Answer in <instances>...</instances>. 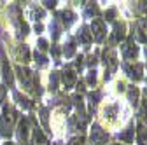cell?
Returning a JSON list of instances; mask_svg holds the SVG:
<instances>
[{
    "mask_svg": "<svg viewBox=\"0 0 147 145\" xmlns=\"http://www.w3.org/2000/svg\"><path fill=\"white\" fill-rule=\"evenodd\" d=\"M77 91H79V93H82V91H84V84H82V82H79V86H77Z\"/></svg>",
    "mask_w": 147,
    "mask_h": 145,
    "instance_id": "cell-36",
    "label": "cell"
},
{
    "mask_svg": "<svg viewBox=\"0 0 147 145\" xmlns=\"http://www.w3.org/2000/svg\"><path fill=\"white\" fill-rule=\"evenodd\" d=\"M121 52H123L124 60H135L137 54H138V47L133 44V40H128L121 46Z\"/></svg>",
    "mask_w": 147,
    "mask_h": 145,
    "instance_id": "cell-8",
    "label": "cell"
},
{
    "mask_svg": "<svg viewBox=\"0 0 147 145\" xmlns=\"http://www.w3.org/2000/svg\"><path fill=\"white\" fill-rule=\"evenodd\" d=\"M51 52H53V58H54V61H58V60H60V49H58L56 46H53V47H51Z\"/></svg>",
    "mask_w": 147,
    "mask_h": 145,
    "instance_id": "cell-31",
    "label": "cell"
},
{
    "mask_svg": "<svg viewBox=\"0 0 147 145\" xmlns=\"http://www.w3.org/2000/svg\"><path fill=\"white\" fill-rule=\"evenodd\" d=\"M33 58H35V63H37V66H46L47 65V58L44 56V54L40 52V51H35V54H33Z\"/></svg>",
    "mask_w": 147,
    "mask_h": 145,
    "instance_id": "cell-19",
    "label": "cell"
},
{
    "mask_svg": "<svg viewBox=\"0 0 147 145\" xmlns=\"http://www.w3.org/2000/svg\"><path fill=\"white\" fill-rule=\"evenodd\" d=\"M16 121H18V114L14 110V107L5 103L2 107V114H0V135L4 138H11L12 131H14V126H16Z\"/></svg>",
    "mask_w": 147,
    "mask_h": 145,
    "instance_id": "cell-1",
    "label": "cell"
},
{
    "mask_svg": "<svg viewBox=\"0 0 147 145\" xmlns=\"http://www.w3.org/2000/svg\"><path fill=\"white\" fill-rule=\"evenodd\" d=\"M133 131H135L133 126H130V128H128L123 135H119V138H121L123 142H126V143H131V140H133V138H131V136H133Z\"/></svg>",
    "mask_w": 147,
    "mask_h": 145,
    "instance_id": "cell-21",
    "label": "cell"
},
{
    "mask_svg": "<svg viewBox=\"0 0 147 145\" xmlns=\"http://www.w3.org/2000/svg\"><path fill=\"white\" fill-rule=\"evenodd\" d=\"M105 33H107V30H105V25H103V21L102 19H93V23H91V37H93L96 42H102L103 40V37H105Z\"/></svg>",
    "mask_w": 147,
    "mask_h": 145,
    "instance_id": "cell-4",
    "label": "cell"
},
{
    "mask_svg": "<svg viewBox=\"0 0 147 145\" xmlns=\"http://www.w3.org/2000/svg\"><path fill=\"white\" fill-rule=\"evenodd\" d=\"M88 82H89L91 86H95V84H96V72H95V70H91V72H89V75H88Z\"/></svg>",
    "mask_w": 147,
    "mask_h": 145,
    "instance_id": "cell-30",
    "label": "cell"
},
{
    "mask_svg": "<svg viewBox=\"0 0 147 145\" xmlns=\"http://www.w3.org/2000/svg\"><path fill=\"white\" fill-rule=\"evenodd\" d=\"M114 16H116V11H114V9H109V11L105 12V19H107V21H112Z\"/></svg>",
    "mask_w": 147,
    "mask_h": 145,
    "instance_id": "cell-32",
    "label": "cell"
},
{
    "mask_svg": "<svg viewBox=\"0 0 147 145\" xmlns=\"http://www.w3.org/2000/svg\"><path fill=\"white\" fill-rule=\"evenodd\" d=\"M44 5L47 9H54V7H56V2H44Z\"/></svg>",
    "mask_w": 147,
    "mask_h": 145,
    "instance_id": "cell-35",
    "label": "cell"
},
{
    "mask_svg": "<svg viewBox=\"0 0 147 145\" xmlns=\"http://www.w3.org/2000/svg\"><path fill=\"white\" fill-rule=\"evenodd\" d=\"M49 30L53 32V39H54V40H58V37H60V26H58V21H56V19H53V21H51Z\"/></svg>",
    "mask_w": 147,
    "mask_h": 145,
    "instance_id": "cell-22",
    "label": "cell"
},
{
    "mask_svg": "<svg viewBox=\"0 0 147 145\" xmlns=\"http://www.w3.org/2000/svg\"><path fill=\"white\" fill-rule=\"evenodd\" d=\"M107 133L100 128L98 124H93V130H91V142H93V145H103L107 143Z\"/></svg>",
    "mask_w": 147,
    "mask_h": 145,
    "instance_id": "cell-7",
    "label": "cell"
},
{
    "mask_svg": "<svg viewBox=\"0 0 147 145\" xmlns=\"http://www.w3.org/2000/svg\"><path fill=\"white\" fill-rule=\"evenodd\" d=\"M103 117L107 119V121H114V117H116V114H117V105L116 103H112V105H107L105 107V110H103Z\"/></svg>",
    "mask_w": 147,
    "mask_h": 145,
    "instance_id": "cell-16",
    "label": "cell"
},
{
    "mask_svg": "<svg viewBox=\"0 0 147 145\" xmlns=\"http://www.w3.org/2000/svg\"><path fill=\"white\" fill-rule=\"evenodd\" d=\"M32 16H33V19H37V21H40L42 17H44V11L40 9V7H32Z\"/></svg>",
    "mask_w": 147,
    "mask_h": 145,
    "instance_id": "cell-25",
    "label": "cell"
},
{
    "mask_svg": "<svg viewBox=\"0 0 147 145\" xmlns=\"http://www.w3.org/2000/svg\"><path fill=\"white\" fill-rule=\"evenodd\" d=\"M56 145H58V143H56Z\"/></svg>",
    "mask_w": 147,
    "mask_h": 145,
    "instance_id": "cell-40",
    "label": "cell"
},
{
    "mask_svg": "<svg viewBox=\"0 0 147 145\" xmlns=\"http://www.w3.org/2000/svg\"><path fill=\"white\" fill-rule=\"evenodd\" d=\"M2 77H4V82L7 87H12L14 86V74H12V70H11V65L7 60L2 61Z\"/></svg>",
    "mask_w": 147,
    "mask_h": 145,
    "instance_id": "cell-10",
    "label": "cell"
},
{
    "mask_svg": "<svg viewBox=\"0 0 147 145\" xmlns=\"http://www.w3.org/2000/svg\"><path fill=\"white\" fill-rule=\"evenodd\" d=\"M5 93H7V87L0 84V103L4 101V98H5Z\"/></svg>",
    "mask_w": 147,
    "mask_h": 145,
    "instance_id": "cell-34",
    "label": "cell"
},
{
    "mask_svg": "<svg viewBox=\"0 0 147 145\" xmlns=\"http://www.w3.org/2000/svg\"><path fill=\"white\" fill-rule=\"evenodd\" d=\"M14 100L18 101V105H20L21 108H25V110H30V108L33 107V103H32L26 96H23L21 93H18V91H14Z\"/></svg>",
    "mask_w": 147,
    "mask_h": 145,
    "instance_id": "cell-13",
    "label": "cell"
},
{
    "mask_svg": "<svg viewBox=\"0 0 147 145\" xmlns=\"http://www.w3.org/2000/svg\"><path fill=\"white\" fill-rule=\"evenodd\" d=\"M145 93H147V89H145Z\"/></svg>",
    "mask_w": 147,
    "mask_h": 145,
    "instance_id": "cell-39",
    "label": "cell"
},
{
    "mask_svg": "<svg viewBox=\"0 0 147 145\" xmlns=\"http://www.w3.org/2000/svg\"><path fill=\"white\" fill-rule=\"evenodd\" d=\"M58 84H60V74L58 72H51V75H49V89L53 93L58 89Z\"/></svg>",
    "mask_w": 147,
    "mask_h": 145,
    "instance_id": "cell-17",
    "label": "cell"
},
{
    "mask_svg": "<svg viewBox=\"0 0 147 145\" xmlns=\"http://www.w3.org/2000/svg\"><path fill=\"white\" fill-rule=\"evenodd\" d=\"M68 145H84V138L82 136H77V138H74Z\"/></svg>",
    "mask_w": 147,
    "mask_h": 145,
    "instance_id": "cell-33",
    "label": "cell"
},
{
    "mask_svg": "<svg viewBox=\"0 0 147 145\" xmlns=\"http://www.w3.org/2000/svg\"><path fill=\"white\" fill-rule=\"evenodd\" d=\"M96 12H98L96 4H88V5H86V12H84V14H86L88 17H89V16H95Z\"/></svg>",
    "mask_w": 147,
    "mask_h": 145,
    "instance_id": "cell-27",
    "label": "cell"
},
{
    "mask_svg": "<svg viewBox=\"0 0 147 145\" xmlns=\"http://www.w3.org/2000/svg\"><path fill=\"white\" fill-rule=\"evenodd\" d=\"M140 119L147 121V100L142 101V108H140Z\"/></svg>",
    "mask_w": 147,
    "mask_h": 145,
    "instance_id": "cell-28",
    "label": "cell"
},
{
    "mask_svg": "<svg viewBox=\"0 0 147 145\" xmlns=\"http://www.w3.org/2000/svg\"><path fill=\"white\" fill-rule=\"evenodd\" d=\"M4 145H14V143H12V142H9V140H7V142H5V143H4Z\"/></svg>",
    "mask_w": 147,
    "mask_h": 145,
    "instance_id": "cell-37",
    "label": "cell"
},
{
    "mask_svg": "<svg viewBox=\"0 0 147 145\" xmlns=\"http://www.w3.org/2000/svg\"><path fill=\"white\" fill-rule=\"evenodd\" d=\"M133 37H137V40L138 42H147V37H145V35H144V30L142 28H135V32H133Z\"/></svg>",
    "mask_w": 147,
    "mask_h": 145,
    "instance_id": "cell-26",
    "label": "cell"
},
{
    "mask_svg": "<svg viewBox=\"0 0 147 145\" xmlns=\"http://www.w3.org/2000/svg\"><path fill=\"white\" fill-rule=\"evenodd\" d=\"M32 122H33V119H32ZM32 143H33V145H51L49 140L46 138V135L42 133V130H40L35 122H33V126H32Z\"/></svg>",
    "mask_w": 147,
    "mask_h": 145,
    "instance_id": "cell-5",
    "label": "cell"
},
{
    "mask_svg": "<svg viewBox=\"0 0 147 145\" xmlns=\"http://www.w3.org/2000/svg\"><path fill=\"white\" fill-rule=\"evenodd\" d=\"M123 68L128 74V77H131L133 81H140L142 79V65L140 63H124Z\"/></svg>",
    "mask_w": 147,
    "mask_h": 145,
    "instance_id": "cell-6",
    "label": "cell"
},
{
    "mask_svg": "<svg viewBox=\"0 0 147 145\" xmlns=\"http://www.w3.org/2000/svg\"><path fill=\"white\" fill-rule=\"evenodd\" d=\"M16 74H18V79H20V84L21 87L25 89L26 93H33V87H35V81H39L35 77V74L32 70H28L26 66H16Z\"/></svg>",
    "mask_w": 147,
    "mask_h": 145,
    "instance_id": "cell-2",
    "label": "cell"
},
{
    "mask_svg": "<svg viewBox=\"0 0 147 145\" xmlns=\"http://www.w3.org/2000/svg\"><path fill=\"white\" fill-rule=\"evenodd\" d=\"M16 56H18V60H20V61L28 63L30 61V49H28V46L21 44L20 47H18V51H16Z\"/></svg>",
    "mask_w": 147,
    "mask_h": 145,
    "instance_id": "cell-14",
    "label": "cell"
},
{
    "mask_svg": "<svg viewBox=\"0 0 147 145\" xmlns=\"http://www.w3.org/2000/svg\"><path fill=\"white\" fill-rule=\"evenodd\" d=\"M128 98H130V101H131L133 105H137V101H138V89H137L135 86H130V87H128Z\"/></svg>",
    "mask_w": 147,
    "mask_h": 145,
    "instance_id": "cell-20",
    "label": "cell"
},
{
    "mask_svg": "<svg viewBox=\"0 0 147 145\" xmlns=\"http://www.w3.org/2000/svg\"><path fill=\"white\" fill-rule=\"evenodd\" d=\"M137 136H138V145H147V128L145 126H138L137 130Z\"/></svg>",
    "mask_w": 147,
    "mask_h": 145,
    "instance_id": "cell-18",
    "label": "cell"
},
{
    "mask_svg": "<svg viewBox=\"0 0 147 145\" xmlns=\"http://www.w3.org/2000/svg\"><path fill=\"white\" fill-rule=\"evenodd\" d=\"M76 72L72 70V66H67L65 70H63V74H61V82H63V86H65V89H70L74 84H76Z\"/></svg>",
    "mask_w": 147,
    "mask_h": 145,
    "instance_id": "cell-9",
    "label": "cell"
},
{
    "mask_svg": "<svg viewBox=\"0 0 147 145\" xmlns=\"http://www.w3.org/2000/svg\"><path fill=\"white\" fill-rule=\"evenodd\" d=\"M37 46H39V51L40 52H44V51H47V40L46 39H39V42H37Z\"/></svg>",
    "mask_w": 147,
    "mask_h": 145,
    "instance_id": "cell-29",
    "label": "cell"
},
{
    "mask_svg": "<svg viewBox=\"0 0 147 145\" xmlns=\"http://www.w3.org/2000/svg\"><path fill=\"white\" fill-rule=\"evenodd\" d=\"M77 39H79L82 44H86V46L91 42V39H93V37H91V32H89L88 26H82V28H81V32L77 33Z\"/></svg>",
    "mask_w": 147,
    "mask_h": 145,
    "instance_id": "cell-15",
    "label": "cell"
},
{
    "mask_svg": "<svg viewBox=\"0 0 147 145\" xmlns=\"http://www.w3.org/2000/svg\"><path fill=\"white\" fill-rule=\"evenodd\" d=\"M16 135H18V142H20V145H30L32 130H30V121H28L26 117H21L20 121H18Z\"/></svg>",
    "mask_w": 147,
    "mask_h": 145,
    "instance_id": "cell-3",
    "label": "cell"
},
{
    "mask_svg": "<svg viewBox=\"0 0 147 145\" xmlns=\"http://www.w3.org/2000/svg\"><path fill=\"white\" fill-rule=\"evenodd\" d=\"M124 37V23H116L114 25V35L110 39V44H117Z\"/></svg>",
    "mask_w": 147,
    "mask_h": 145,
    "instance_id": "cell-11",
    "label": "cell"
},
{
    "mask_svg": "<svg viewBox=\"0 0 147 145\" xmlns=\"http://www.w3.org/2000/svg\"><path fill=\"white\" fill-rule=\"evenodd\" d=\"M74 52H76V44H74L72 40L65 46V49H63V54H65V58H72L74 56Z\"/></svg>",
    "mask_w": 147,
    "mask_h": 145,
    "instance_id": "cell-23",
    "label": "cell"
},
{
    "mask_svg": "<svg viewBox=\"0 0 147 145\" xmlns=\"http://www.w3.org/2000/svg\"><path fill=\"white\" fill-rule=\"evenodd\" d=\"M60 17H61V23H63L65 28H68L74 21H76V14H74L72 11H68V9L61 11V12H60Z\"/></svg>",
    "mask_w": 147,
    "mask_h": 145,
    "instance_id": "cell-12",
    "label": "cell"
},
{
    "mask_svg": "<svg viewBox=\"0 0 147 145\" xmlns=\"http://www.w3.org/2000/svg\"><path fill=\"white\" fill-rule=\"evenodd\" d=\"M145 54H147V49H145Z\"/></svg>",
    "mask_w": 147,
    "mask_h": 145,
    "instance_id": "cell-38",
    "label": "cell"
},
{
    "mask_svg": "<svg viewBox=\"0 0 147 145\" xmlns=\"http://www.w3.org/2000/svg\"><path fill=\"white\" fill-rule=\"evenodd\" d=\"M39 114H40V121H42V124H44V128L49 131V122H47V108H46V107H40V108H39Z\"/></svg>",
    "mask_w": 147,
    "mask_h": 145,
    "instance_id": "cell-24",
    "label": "cell"
}]
</instances>
